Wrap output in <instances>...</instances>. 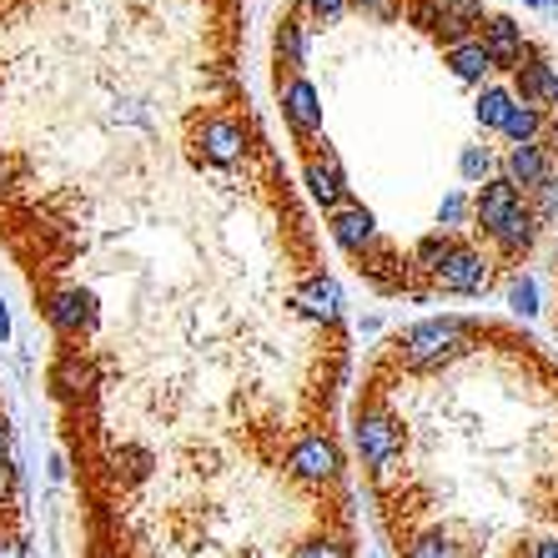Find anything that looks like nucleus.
I'll use <instances>...</instances> for the list:
<instances>
[{
    "label": "nucleus",
    "instance_id": "nucleus-7",
    "mask_svg": "<svg viewBox=\"0 0 558 558\" xmlns=\"http://www.w3.org/2000/svg\"><path fill=\"white\" fill-rule=\"evenodd\" d=\"M5 182H11V167H5V161H0V186H5Z\"/></svg>",
    "mask_w": 558,
    "mask_h": 558
},
{
    "label": "nucleus",
    "instance_id": "nucleus-3",
    "mask_svg": "<svg viewBox=\"0 0 558 558\" xmlns=\"http://www.w3.org/2000/svg\"><path fill=\"white\" fill-rule=\"evenodd\" d=\"M46 323H51L61 338H92L96 327H101V298L81 282L56 287L51 298H46Z\"/></svg>",
    "mask_w": 558,
    "mask_h": 558
},
{
    "label": "nucleus",
    "instance_id": "nucleus-2",
    "mask_svg": "<svg viewBox=\"0 0 558 558\" xmlns=\"http://www.w3.org/2000/svg\"><path fill=\"white\" fill-rule=\"evenodd\" d=\"M348 458L383 558H558V357L523 327L442 312L388 332Z\"/></svg>",
    "mask_w": 558,
    "mask_h": 558
},
{
    "label": "nucleus",
    "instance_id": "nucleus-6",
    "mask_svg": "<svg viewBox=\"0 0 558 558\" xmlns=\"http://www.w3.org/2000/svg\"><path fill=\"white\" fill-rule=\"evenodd\" d=\"M554 317H558V252H554Z\"/></svg>",
    "mask_w": 558,
    "mask_h": 558
},
{
    "label": "nucleus",
    "instance_id": "nucleus-5",
    "mask_svg": "<svg viewBox=\"0 0 558 558\" xmlns=\"http://www.w3.org/2000/svg\"><path fill=\"white\" fill-rule=\"evenodd\" d=\"M5 338H11V312L0 307V342H5Z\"/></svg>",
    "mask_w": 558,
    "mask_h": 558
},
{
    "label": "nucleus",
    "instance_id": "nucleus-1",
    "mask_svg": "<svg viewBox=\"0 0 558 558\" xmlns=\"http://www.w3.org/2000/svg\"><path fill=\"white\" fill-rule=\"evenodd\" d=\"M272 81L312 207L377 298H488L558 221V65L488 0H292Z\"/></svg>",
    "mask_w": 558,
    "mask_h": 558
},
{
    "label": "nucleus",
    "instance_id": "nucleus-4",
    "mask_svg": "<svg viewBox=\"0 0 558 558\" xmlns=\"http://www.w3.org/2000/svg\"><path fill=\"white\" fill-rule=\"evenodd\" d=\"M0 458H11V423H5V413H0Z\"/></svg>",
    "mask_w": 558,
    "mask_h": 558
}]
</instances>
